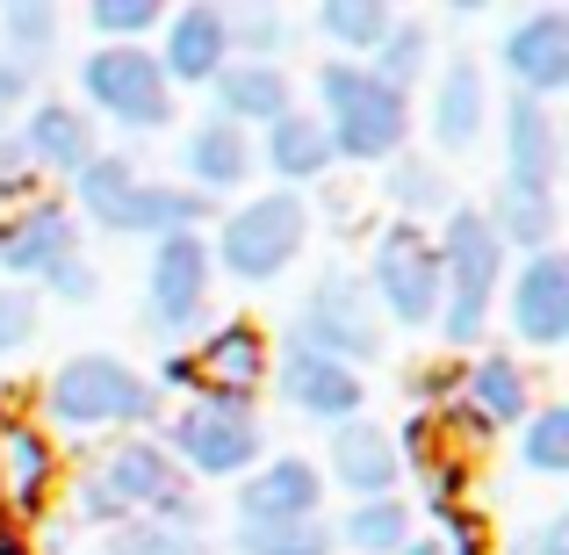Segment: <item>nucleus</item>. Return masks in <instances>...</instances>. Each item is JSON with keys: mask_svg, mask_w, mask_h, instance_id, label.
Here are the masks:
<instances>
[{"mask_svg": "<svg viewBox=\"0 0 569 555\" xmlns=\"http://www.w3.org/2000/svg\"><path fill=\"white\" fill-rule=\"evenodd\" d=\"M72 195H80V217L94 231H116V238H173V231H202L209 209L202 195H188L181 181H152L138 159H116V152H94L80 174H72Z\"/></svg>", "mask_w": 569, "mask_h": 555, "instance_id": "obj_1", "label": "nucleus"}, {"mask_svg": "<svg viewBox=\"0 0 569 555\" xmlns=\"http://www.w3.org/2000/svg\"><path fill=\"white\" fill-rule=\"evenodd\" d=\"M432 246H440V318L432 325H440L447 347H483L490 310H498V296H505V246H498V231H490L483 209L455 202Z\"/></svg>", "mask_w": 569, "mask_h": 555, "instance_id": "obj_2", "label": "nucleus"}, {"mask_svg": "<svg viewBox=\"0 0 569 555\" xmlns=\"http://www.w3.org/2000/svg\"><path fill=\"white\" fill-rule=\"evenodd\" d=\"M43 412L66 433H144L159 418V389L116 354H72L43 375Z\"/></svg>", "mask_w": 569, "mask_h": 555, "instance_id": "obj_3", "label": "nucleus"}, {"mask_svg": "<svg viewBox=\"0 0 569 555\" xmlns=\"http://www.w3.org/2000/svg\"><path fill=\"white\" fill-rule=\"evenodd\" d=\"M318 123H325V138H332V159L382 167V159L403 152L411 101L389 95L382 80H368L361 58H325L318 66Z\"/></svg>", "mask_w": 569, "mask_h": 555, "instance_id": "obj_4", "label": "nucleus"}, {"mask_svg": "<svg viewBox=\"0 0 569 555\" xmlns=\"http://www.w3.org/2000/svg\"><path fill=\"white\" fill-rule=\"evenodd\" d=\"M303 246H310L303 195L267 188V195H246V202L223 217V231L209 238V267H223L231 281H281Z\"/></svg>", "mask_w": 569, "mask_h": 555, "instance_id": "obj_5", "label": "nucleus"}, {"mask_svg": "<svg viewBox=\"0 0 569 555\" xmlns=\"http://www.w3.org/2000/svg\"><path fill=\"white\" fill-rule=\"evenodd\" d=\"M87 484H94L123 519H173V527H202V498H194V484L181 476V462H173L159 440H144V433H130V440H116L109 455L87 462Z\"/></svg>", "mask_w": 569, "mask_h": 555, "instance_id": "obj_6", "label": "nucleus"}, {"mask_svg": "<svg viewBox=\"0 0 569 555\" xmlns=\"http://www.w3.org/2000/svg\"><path fill=\"white\" fill-rule=\"evenodd\" d=\"M361 289L376 296L382 325H403V333H418V325L440 318V246H432L426 224H397V217L382 224Z\"/></svg>", "mask_w": 569, "mask_h": 555, "instance_id": "obj_7", "label": "nucleus"}, {"mask_svg": "<svg viewBox=\"0 0 569 555\" xmlns=\"http://www.w3.org/2000/svg\"><path fill=\"white\" fill-rule=\"evenodd\" d=\"M167 447L181 462V476H209V484H231L246 476L252 462L267 455V433H260V412L252 404H223V397H188L167 426Z\"/></svg>", "mask_w": 569, "mask_h": 555, "instance_id": "obj_8", "label": "nucleus"}, {"mask_svg": "<svg viewBox=\"0 0 569 555\" xmlns=\"http://www.w3.org/2000/svg\"><path fill=\"white\" fill-rule=\"evenodd\" d=\"M289 339L332 354V361L353 368V375L389 354L382 347V310H376V296H368L361 275H347V267H325V275L310 281V296H303V310H296V333Z\"/></svg>", "mask_w": 569, "mask_h": 555, "instance_id": "obj_9", "label": "nucleus"}, {"mask_svg": "<svg viewBox=\"0 0 569 555\" xmlns=\"http://www.w3.org/2000/svg\"><path fill=\"white\" fill-rule=\"evenodd\" d=\"M80 95L94 101V116H109L123 130H167L173 123V87L144 43H94L80 58Z\"/></svg>", "mask_w": 569, "mask_h": 555, "instance_id": "obj_10", "label": "nucleus"}, {"mask_svg": "<svg viewBox=\"0 0 569 555\" xmlns=\"http://www.w3.org/2000/svg\"><path fill=\"white\" fill-rule=\"evenodd\" d=\"M209 289H217V267H209V238L202 231H173L152 246L144 267V325L159 339H188L209 318Z\"/></svg>", "mask_w": 569, "mask_h": 555, "instance_id": "obj_11", "label": "nucleus"}, {"mask_svg": "<svg viewBox=\"0 0 569 555\" xmlns=\"http://www.w3.org/2000/svg\"><path fill=\"white\" fill-rule=\"evenodd\" d=\"M188 354V397H223V404H252L260 383L274 375V347L252 318H223L209 325Z\"/></svg>", "mask_w": 569, "mask_h": 555, "instance_id": "obj_12", "label": "nucleus"}, {"mask_svg": "<svg viewBox=\"0 0 569 555\" xmlns=\"http://www.w3.org/2000/svg\"><path fill=\"white\" fill-rule=\"evenodd\" d=\"M498 66H505V80H512V95L556 101L569 87V14L562 8L519 14V22L498 37Z\"/></svg>", "mask_w": 569, "mask_h": 555, "instance_id": "obj_13", "label": "nucleus"}, {"mask_svg": "<svg viewBox=\"0 0 569 555\" xmlns=\"http://www.w3.org/2000/svg\"><path fill=\"white\" fill-rule=\"evenodd\" d=\"M80 217H72L66 202H51V195H37L29 209H14V217H0V267L14 275V289L22 281H43L58 275L66 260H80Z\"/></svg>", "mask_w": 569, "mask_h": 555, "instance_id": "obj_14", "label": "nucleus"}, {"mask_svg": "<svg viewBox=\"0 0 569 555\" xmlns=\"http://www.w3.org/2000/svg\"><path fill=\"white\" fill-rule=\"evenodd\" d=\"M274 383H281V404H296L303 418H318V426H347V418H361L368 404V383L353 368H339L332 354L303 347V339H289L274 361Z\"/></svg>", "mask_w": 569, "mask_h": 555, "instance_id": "obj_15", "label": "nucleus"}, {"mask_svg": "<svg viewBox=\"0 0 569 555\" xmlns=\"http://www.w3.org/2000/svg\"><path fill=\"white\" fill-rule=\"evenodd\" d=\"M318 476H332L339 490H353V505H361V498H397L403 462H397L389 426H376V418H347V426H332V447H325Z\"/></svg>", "mask_w": 569, "mask_h": 555, "instance_id": "obj_16", "label": "nucleus"}, {"mask_svg": "<svg viewBox=\"0 0 569 555\" xmlns=\"http://www.w3.org/2000/svg\"><path fill=\"white\" fill-rule=\"evenodd\" d=\"M505 310H512L519 347H562L569 339V260L562 252H533V260L512 275Z\"/></svg>", "mask_w": 569, "mask_h": 555, "instance_id": "obj_17", "label": "nucleus"}, {"mask_svg": "<svg viewBox=\"0 0 569 555\" xmlns=\"http://www.w3.org/2000/svg\"><path fill=\"white\" fill-rule=\"evenodd\" d=\"M181 174H188V195H202V202H223V195H238L260 174V152H252V138L238 123H223V116H202V123L188 130L181 145Z\"/></svg>", "mask_w": 569, "mask_h": 555, "instance_id": "obj_18", "label": "nucleus"}, {"mask_svg": "<svg viewBox=\"0 0 569 555\" xmlns=\"http://www.w3.org/2000/svg\"><path fill=\"white\" fill-rule=\"evenodd\" d=\"M455 412L469 418L476 433H519V426H527V412H533L527 361H512V354H476L469 375H461Z\"/></svg>", "mask_w": 569, "mask_h": 555, "instance_id": "obj_19", "label": "nucleus"}, {"mask_svg": "<svg viewBox=\"0 0 569 555\" xmlns=\"http://www.w3.org/2000/svg\"><path fill=\"white\" fill-rule=\"evenodd\" d=\"M325 476L303 455H260L238 476V519H318Z\"/></svg>", "mask_w": 569, "mask_h": 555, "instance_id": "obj_20", "label": "nucleus"}, {"mask_svg": "<svg viewBox=\"0 0 569 555\" xmlns=\"http://www.w3.org/2000/svg\"><path fill=\"white\" fill-rule=\"evenodd\" d=\"M167 87H209L231 66V22L209 0H188L181 14H167V51H152Z\"/></svg>", "mask_w": 569, "mask_h": 555, "instance_id": "obj_21", "label": "nucleus"}, {"mask_svg": "<svg viewBox=\"0 0 569 555\" xmlns=\"http://www.w3.org/2000/svg\"><path fill=\"white\" fill-rule=\"evenodd\" d=\"M51 490H58L51 433L22 412H0V505H8V513H43Z\"/></svg>", "mask_w": 569, "mask_h": 555, "instance_id": "obj_22", "label": "nucleus"}, {"mask_svg": "<svg viewBox=\"0 0 569 555\" xmlns=\"http://www.w3.org/2000/svg\"><path fill=\"white\" fill-rule=\"evenodd\" d=\"M14 145H22V159L37 167V181L43 174H80L87 159L101 152L94 145V116L72 109V101H29L22 123H14Z\"/></svg>", "mask_w": 569, "mask_h": 555, "instance_id": "obj_23", "label": "nucleus"}, {"mask_svg": "<svg viewBox=\"0 0 569 555\" xmlns=\"http://www.w3.org/2000/svg\"><path fill=\"white\" fill-rule=\"evenodd\" d=\"M562 174V123L548 101L512 95L505 101V181L512 188H556Z\"/></svg>", "mask_w": 569, "mask_h": 555, "instance_id": "obj_24", "label": "nucleus"}, {"mask_svg": "<svg viewBox=\"0 0 569 555\" xmlns=\"http://www.w3.org/2000/svg\"><path fill=\"white\" fill-rule=\"evenodd\" d=\"M490 123V87H483V66L476 58H455V66H440V80H432V109H426V130L440 152H469L476 138H483Z\"/></svg>", "mask_w": 569, "mask_h": 555, "instance_id": "obj_25", "label": "nucleus"}, {"mask_svg": "<svg viewBox=\"0 0 569 555\" xmlns=\"http://www.w3.org/2000/svg\"><path fill=\"white\" fill-rule=\"evenodd\" d=\"M209 95H217V116H223V123H238L246 138H252V130H267V123H281V116L296 109L289 72H281V66H252V58H231V66L209 80Z\"/></svg>", "mask_w": 569, "mask_h": 555, "instance_id": "obj_26", "label": "nucleus"}, {"mask_svg": "<svg viewBox=\"0 0 569 555\" xmlns=\"http://www.w3.org/2000/svg\"><path fill=\"white\" fill-rule=\"evenodd\" d=\"M252 152H260V167L274 174L289 195L332 174V138H325V123H318V116H303V109H289L281 123H267V138L252 145Z\"/></svg>", "mask_w": 569, "mask_h": 555, "instance_id": "obj_27", "label": "nucleus"}, {"mask_svg": "<svg viewBox=\"0 0 569 555\" xmlns=\"http://www.w3.org/2000/svg\"><path fill=\"white\" fill-rule=\"evenodd\" d=\"M490 231H498V246L505 252H556V231H562V195L556 188H512V181H498V195H490Z\"/></svg>", "mask_w": 569, "mask_h": 555, "instance_id": "obj_28", "label": "nucleus"}, {"mask_svg": "<svg viewBox=\"0 0 569 555\" xmlns=\"http://www.w3.org/2000/svg\"><path fill=\"white\" fill-rule=\"evenodd\" d=\"M382 195L397 202V224H418V217L455 209V181H447V167H440V159H426V152L382 159Z\"/></svg>", "mask_w": 569, "mask_h": 555, "instance_id": "obj_29", "label": "nucleus"}, {"mask_svg": "<svg viewBox=\"0 0 569 555\" xmlns=\"http://www.w3.org/2000/svg\"><path fill=\"white\" fill-rule=\"evenodd\" d=\"M368 66V80H382L389 95H411L418 80H426V66H432V29L418 22V14H397V22L382 29V43L361 58Z\"/></svg>", "mask_w": 569, "mask_h": 555, "instance_id": "obj_30", "label": "nucleus"}, {"mask_svg": "<svg viewBox=\"0 0 569 555\" xmlns=\"http://www.w3.org/2000/svg\"><path fill=\"white\" fill-rule=\"evenodd\" d=\"M238 555H332V519H238L231 527Z\"/></svg>", "mask_w": 569, "mask_h": 555, "instance_id": "obj_31", "label": "nucleus"}, {"mask_svg": "<svg viewBox=\"0 0 569 555\" xmlns=\"http://www.w3.org/2000/svg\"><path fill=\"white\" fill-rule=\"evenodd\" d=\"M332 542H347L361 555H397L403 542H411V505H403V498H361L332 527Z\"/></svg>", "mask_w": 569, "mask_h": 555, "instance_id": "obj_32", "label": "nucleus"}, {"mask_svg": "<svg viewBox=\"0 0 569 555\" xmlns=\"http://www.w3.org/2000/svg\"><path fill=\"white\" fill-rule=\"evenodd\" d=\"M512 440H519V469L527 476H562L569 469V404H533Z\"/></svg>", "mask_w": 569, "mask_h": 555, "instance_id": "obj_33", "label": "nucleus"}, {"mask_svg": "<svg viewBox=\"0 0 569 555\" xmlns=\"http://www.w3.org/2000/svg\"><path fill=\"white\" fill-rule=\"evenodd\" d=\"M101 555H209V534L173 519H123L101 534Z\"/></svg>", "mask_w": 569, "mask_h": 555, "instance_id": "obj_34", "label": "nucleus"}, {"mask_svg": "<svg viewBox=\"0 0 569 555\" xmlns=\"http://www.w3.org/2000/svg\"><path fill=\"white\" fill-rule=\"evenodd\" d=\"M389 22H397V14H389L382 0H325V8H318V29H325V37H332L347 58H368V51L382 43Z\"/></svg>", "mask_w": 569, "mask_h": 555, "instance_id": "obj_35", "label": "nucleus"}, {"mask_svg": "<svg viewBox=\"0 0 569 555\" xmlns=\"http://www.w3.org/2000/svg\"><path fill=\"white\" fill-rule=\"evenodd\" d=\"M0 37H8V58L37 66L58 43V0H8V8H0Z\"/></svg>", "mask_w": 569, "mask_h": 555, "instance_id": "obj_36", "label": "nucleus"}, {"mask_svg": "<svg viewBox=\"0 0 569 555\" xmlns=\"http://www.w3.org/2000/svg\"><path fill=\"white\" fill-rule=\"evenodd\" d=\"M231 22V58H252V66H274L281 51H289V14H274V8H246V14H223Z\"/></svg>", "mask_w": 569, "mask_h": 555, "instance_id": "obj_37", "label": "nucleus"}, {"mask_svg": "<svg viewBox=\"0 0 569 555\" xmlns=\"http://www.w3.org/2000/svg\"><path fill=\"white\" fill-rule=\"evenodd\" d=\"M87 22H94L101 43H144L159 22H167V8H159V0H94Z\"/></svg>", "mask_w": 569, "mask_h": 555, "instance_id": "obj_38", "label": "nucleus"}, {"mask_svg": "<svg viewBox=\"0 0 569 555\" xmlns=\"http://www.w3.org/2000/svg\"><path fill=\"white\" fill-rule=\"evenodd\" d=\"M37 325H43V296L37 289H0V361L37 347Z\"/></svg>", "mask_w": 569, "mask_h": 555, "instance_id": "obj_39", "label": "nucleus"}, {"mask_svg": "<svg viewBox=\"0 0 569 555\" xmlns=\"http://www.w3.org/2000/svg\"><path fill=\"white\" fill-rule=\"evenodd\" d=\"M432 519H440L432 542L447 555H490V534H483V513H476V505H455V513H432Z\"/></svg>", "mask_w": 569, "mask_h": 555, "instance_id": "obj_40", "label": "nucleus"}, {"mask_svg": "<svg viewBox=\"0 0 569 555\" xmlns=\"http://www.w3.org/2000/svg\"><path fill=\"white\" fill-rule=\"evenodd\" d=\"M29 101H37V66H22V58H0V130L22 123Z\"/></svg>", "mask_w": 569, "mask_h": 555, "instance_id": "obj_41", "label": "nucleus"}, {"mask_svg": "<svg viewBox=\"0 0 569 555\" xmlns=\"http://www.w3.org/2000/svg\"><path fill=\"white\" fill-rule=\"evenodd\" d=\"M43 289H51L58 304H94L101 275H94V260H87V252H80V260H66V267H58V275H43Z\"/></svg>", "mask_w": 569, "mask_h": 555, "instance_id": "obj_42", "label": "nucleus"}, {"mask_svg": "<svg viewBox=\"0 0 569 555\" xmlns=\"http://www.w3.org/2000/svg\"><path fill=\"white\" fill-rule=\"evenodd\" d=\"M512 555H569V513H548V519H541V527H533Z\"/></svg>", "mask_w": 569, "mask_h": 555, "instance_id": "obj_43", "label": "nucleus"}, {"mask_svg": "<svg viewBox=\"0 0 569 555\" xmlns=\"http://www.w3.org/2000/svg\"><path fill=\"white\" fill-rule=\"evenodd\" d=\"M397 555H447V548H440V542H432V534H411V542H403Z\"/></svg>", "mask_w": 569, "mask_h": 555, "instance_id": "obj_44", "label": "nucleus"}, {"mask_svg": "<svg viewBox=\"0 0 569 555\" xmlns=\"http://www.w3.org/2000/svg\"><path fill=\"white\" fill-rule=\"evenodd\" d=\"M0 555H37V548H29L22 534H8V527H0Z\"/></svg>", "mask_w": 569, "mask_h": 555, "instance_id": "obj_45", "label": "nucleus"}]
</instances>
